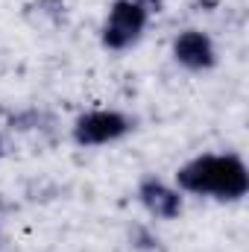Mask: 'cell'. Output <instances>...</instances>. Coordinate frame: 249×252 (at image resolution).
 <instances>
[{
    "instance_id": "cell-1",
    "label": "cell",
    "mask_w": 249,
    "mask_h": 252,
    "mask_svg": "<svg viewBox=\"0 0 249 252\" xmlns=\"http://www.w3.org/2000/svg\"><path fill=\"white\" fill-rule=\"evenodd\" d=\"M176 188L187 196L241 202L249 193V167L238 153H202L176 170Z\"/></svg>"
},
{
    "instance_id": "cell-2",
    "label": "cell",
    "mask_w": 249,
    "mask_h": 252,
    "mask_svg": "<svg viewBox=\"0 0 249 252\" xmlns=\"http://www.w3.org/2000/svg\"><path fill=\"white\" fill-rule=\"evenodd\" d=\"M150 9L141 0H112L103 24H100V44L109 53H126L132 50L150 24Z\"/></svg>"
},
{
    "instance_id": "cell-3",
    "label": "cell",
    "mask_w": 249,
    "mask_h": 252,
    "mask_svg": "<svg viewBox=\"0 0 249 252\" xmlns=\"http://www.w3.org/2000/svg\"><path fill=\"white\" fill-rule=\"evenodd\" d=\"M135 126H138V121L121 109H91L73 121L70 138L76 147L94 150V147H109V144L124 141L126 135L135 132Z\"/></svg>"
},
{
    "instance_id": "cell-4",
    "label": "cell",
    "mask_w": 249,
    "mask_h": 252,
    "mask_svg": "<svg viewBox=\"0 0 249 252\" xmlns=\"http://www.w3.org/2000/svg\"><path fill=\"white\" fill-rule=\"evenodd\" d=\"M170 56L179 67H185L190 73H208L217 67V47H214V38L199 30V27H187L182 30L173 44H170Z\"/></svg>"
},
{
    "instance_id": "cell-5",
    "label": "cell",
    "mask_w": 249,
    "mask_h": 252,
    "mask_svg": "<svg viewBox=\"0 0 249 252\" xmlns=\"http://www.w3.org/2000/svg\"><path fill=\"white\" fill-rule=\"evenodd\" d=\"M135 196L141 202V208L156 217V220H176L185 208V199H182V190L170 182H164L161 176L156 173H147L141 176L138 188H135Z\"/></svg>"
},
{
    "instance_id": "cell-6",
    "label": "cell",
    "mask_w": 249,
    "mask_h": 252,
    "mask_svg": "<svg viewBox=\"0 0 249 252\" xmlns=\"http://www.w3.org/2000/svg\"><path fill=\"white\" fill-rule=\"evenodd\" d=\"M129 241H132V252H164L161 238L156 232H150L147 226H135L132 235H129Z\"/></svg>"
},
{
    "instance_id": "cell-7",
    "label": "cell",
    "mask_w": 249,
    "mask_h": 252,
    "mask_svg": "<svg viewBox=\"0 0 249 252\" xmlns=\"http://www.w3.org/2000/svg\"><path fill=\"white\" fill-rule=\"evenodd\" d=\"M38 6L50 18H62V12H64V0H38Z\"/></svg>"
},
{
    "instance_id": "cell-8",
    "label": "cell",
    "mask_w": 249,
    "mask_h": 252,
    "mask_svg": "<svg viewBox=\"0 0 249 252\" xmlns=\"http://www.w3.org/2000/svg\"><path fill=\"white\" fill-rule=\"evenodd\" d=\"M147 9H150V15H161L164 12V0H141Z\"/></svg>"
},
{
    "instance_id": "cell-9",
    "label": "cell",
    "mask_w": 249,
    "mask_h": 252,
    "mask_svg": "<svg viewBox=\"0 0 249 252\" xmlns=\"http://www.w3.org/2000/svg\"><path fill=\"white\" fill-rule=\"evenodd\" d=\"M3 153H6V144H3V135H0V158H3Z\"/></svg>"
},
{
    "instance_id": "cell-10",
    "label": "cell",
    "mask_w": 249,
    "mask_h": 252,
    "mask_svg": "<svg viewBox=\"0 0 249 252\" xmlns=\"http://www.w3.org/2000/svg\"><path fill=\"white\" fill-rule=\"evenodd\" d=\"M0 238H3V235H0Z\"/></svg>"
}]
</instances>
